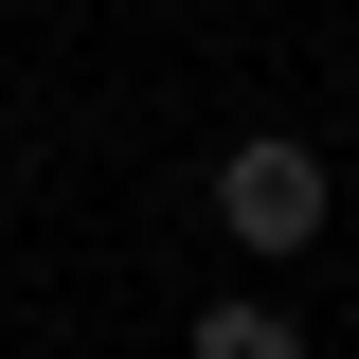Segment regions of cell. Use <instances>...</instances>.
<instances>
[{
  "label": "cell",
  "instance_id": "6da1fadb",
  "mask_svg": "<svg viewBox=\"0 0 359 359\" xmlns=\"http://www.w3.org/2000/svg\"><path fill=\"white\" fill-rule=\"evenodd\" d=\"M198 198H216V233H233L252 269H287L323 216H341V162H323L306 126H252V144H216V180H198Z\"/></svg>",
  "mask_w": 359,
  "mask_h": 359
},
{
  "label": "cell",
  "instance_id": "7a4b0ae2",
  "mask_svg": "<svg viewBox=\"0 0 359 359\" xmlns=\"http://www.w3.org/2000/svg\"><path fill=\"white\" fill-rule=\"evenodd\" d=\"M180 359H323V341H306V306H269V287H216V306L180 323Z\"/></svg>",
  "mask_w": 359,
  "mask_h": 359
}]
</instances>
